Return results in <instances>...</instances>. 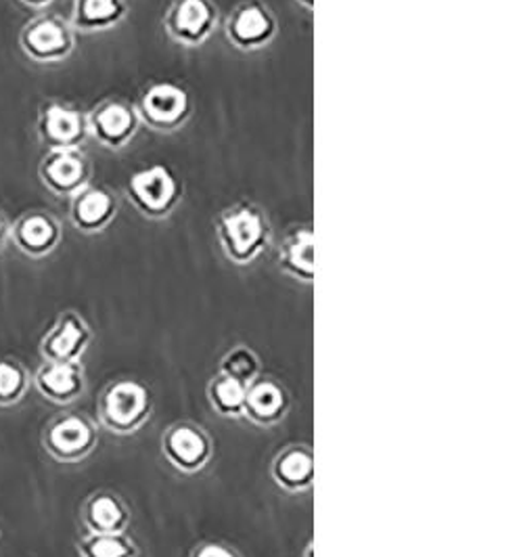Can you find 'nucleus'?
Segmentation results:
<instances>
[{"label": "nucleus", "instance_id": "obj_1", "mask_svg": "<svg viewBox=\"0 0 523 557\" xmlns=\"http://www.w3.org/2000/svg\"><path fill=\"white\" fill-rule=\"evenodd\" d=\"M214 231L224 258L237 267L256 262L273 244V223L251 199L226 206L216 216Z\"/></svg>", "mask_w": 523, "mask_h": 557}, {"label": "nucleus", "instance_id": "obj_2", "mask_svg": "<svg viewBox=\"0 0 523 557\" xmlns=\"http://www.w3.org/2000/svg\"><path fill=\"white\" fill-rule=\"evenodd\" d=\"M124 194L147 221H165L180 206L185 183L167 164H147L128 176Z\"/></svg>", "mask_w": 523, "mask_h": 557}, {"label": "nucleus", "instance_id": "obj_3", "mask_svg": "<svg viewBox=\"0 0 523 557\" xmlns=\"http://www.w3.org/2000/svg\"><path fill=\"white\" fill-rule=\"evenodd\" d=\"M97 411L105 430L117 436H128L138 432L153 416V394L138 380L120 377L101 391Z\"/></svg>", "mask_w": 523, "mask_h": 557}, {"label": "nucleus", "instance_id": "obj_4", "mask_svg": "<svg viewBox=\"0 0 523 557\" xmlns=\"http://www.w3.org/2000/svg\"><path fill=\"white\" fill-rule=\"evenodd\" d=\"M194 110L191 92L174 81H153L138 95L137 112L140 122L162 135H172L185 128Z\"/></svg>", "mask_w": 523, "mask_h": 557}, {"label": "nucleus", "instance_id": "obj_5", "mask_svg": "<svg viewBox=\"0 0 523 557\" xmlns=\"http://www.w3.org/2000/svg\"><path fill=\"white\" fill-rule=\"evenodd\" d=\"M278 36V20L266 0H241L224 20L226 42L241 53L269 49Z\"/></svg>", "mask_w": 523, "mask_h": 557}, {"label": "nucleus", "instance_id": "obj_6", "mask_svg": "<svg viewBox=\"0 0 523 557\" xmlns=\"http://www.w3.org/2000/svg\"><path fill=\"white\" fill-rule=\"evenodd\" d=\"M97 445V423L78 411H63L42 428V448L59 463H80Z\"/></svg>", "mask_w": 523, "mask_h": 557}, {"label": "nucleus", "instance_id": "obj_7", "mask_svg": "<svg viewBox=\"0 0 523 557\" xmlns=\"http://www.w3.org/2000/svg\"><path fill=\"white\" fill-rule=\"evenodd\" d=\"M162 455L180 474H199L214 457V441L195 421H174L162 434Z\"/></svg>", "mask_w": 523, "mask_h": 557}, {"label": "nucleus", "instance_id": "obj_8", "mask_svg": "<svg viewBox=\"0 0 523 557\" xmlns=\"http://www.w3.org/2000/svg\"><path fill=\"white\" fill-rule=\"evenodd\" d=\"M219 17L214 0H172L164 15L165 34L180 47L197 49L212 38Z\"/></svg>", "mask_w": 523, "mask_h": 557}, {"label": "nucleus", "instance_id": "obj_9", "mask_svg": "<svg viewBox=\"0 0 523 557\" xmlns=\"http://www.w3.org/2000/svg\"><path fill=\"white\" fill-rule=\"evenodd\" d=\"M86 117L88 135L111 151H120L130 145L140 128L137 106L122 97L103 99Z\"/></svg>", "mask_w": 523, "mask_h": 557}, {"label": "nucleus", "instance_id": "obj_10", "mask_svg": "<svg viewBox=\"0 0 523 557\" xmlns=\"http://www.w3.org/2000/svg\"><path fill=\"white\" fill-rule=\"evenodd\" d=\"M22 47L36 63H59L74 53L76 34L59 15H38L22 32Z\"/></svg>", "mask_w": 523, "mask_h": 557}, {"label": "nucleus", "instance_id": "obj_11", "mask_svg": "<svg viewBox=\"0 0 523 557\" xmlns=\"http://www.w3.org/2000/svg\"><path fill=\"white\" fill-rule=\"evenodd\" d=\"M92 344V330L80 312L63 310L40 339L45 361H80Z\"/></svg>", "mask_w": 523, "mask_h": 557}, {"label": "nucleus", "instance_id": "obj_12", "mask_svg": "<svg viewBox=\"0 0 523 557\" xmlns=\"http://www.w3.org/2000/svg\"><path fill=\"white\" fill-rule=\"evenodd\" d=\"M92 166L83 149H47L40 178L55 196L72 197L90 183Z\"/></svg>", "mask_w": 523, "mask_h": 557}, {"label": "nucleus", "instance_id": "obj_13", "mask_svg": "<svg viewBox=\"0 0 523 557\" xmlns=\"http://www.w3.org/2000/svg\"><path fill=\"white\" fill-rule=\"evenodd\" d=\"M38 135L47 149H80L88 139V117L67 103L51 101L40 112Z\"/></svg>", "mask_w": 523, "mask_h": 557}, {"label": "nucleus", "instance_id": "obj_14", "mask_svg": "<svg viewBox=\"0 0 523 557\" xmlns=\"http://www.w3.org/2000/svg\"><path fill=\"white\" fill-rule=\"evenodd\" d=\"M291 411V394L273 375H258L248 384L244 418L258 428H275Z\"/></svg>", "mask_w": 523, "mask_h": 557}, {"label": "nucleus", "instance_id": "obj_15", "mask_svg": "<svg viewBox=\"0 0 523 557\" xmlns=\"http://www.w3.org/2000/svg\"><path fill=\"white\" fill-rule=\"evenodd\" d=\"M120 212V199L101 185H86L78 194L72 196L70 221L84 233L97 235L110 226Z\"/></svg>", "mask_w": 523, "mask_h": 557}, {"label": "nucleus", "instance_id": "obj_16", "mask_svg": "<svg viewBox=\"0 0 523 557\" xmlns=\"http://www.w3.org/2000/svg\"><path fill=\"white\" fill-rule=\"evenodd\" d=\"M40 396L55 405H72L86 391V375L80 361H45L32 375Z\"/></svg>", "mask_w": 523, "mask_h": 557}, {"label": "nucleus", "instance_id": "obj_17", "mask_svg": "<svg viewBox=\"0 0 523 557\" xmlns=\"http://www.w3.org/2000/svg\"><path fill=\"white\" fill-rule=\"evenodd\" d=\"M276 264L287 277L303 285L314 281V226L310 223L291 224L276 250Z\"/></svg>", "mask_w": 523, "mask_h": 557}, {"label": "nucleus", "instance_id": "obj_18", "mask_svg": "<svg viewBox=\"0 0 523 557\" xmlns=\"http://www.w3.org/2000/svg\"><path fill=\"white\" fill-rule=\"evenodd\" d=\"M276 486L289 495H306L314 486V450L303 443L281 448L271 463Z\"/></svg>", "mask_w": 523, "mask_h": 557}, {"label": "nucleus", "instance_id": "obj_19", "mask_svg": "<svg viewBox=\"0 0 523 557\" xmlns=\"http://www.w3.org/2000/svg\"><path fill=\"white\" fill-rule=\"evenodd\" d=\"M15 248L29 258H45L61 244V224L47 212L24 214L9 231Z\"/></svg>", "mask_w": 523, "mask_h": 557}, {"label": "nucleus", "instance_id": "obj_20", "mask_svg": "<svg viewBox=\"0 0 523 557\" xmlns=\"http://www.w3.org/2000/svg\"><path fill=\"white\" fill-rule=\"evenodd\" d=\"M80 518L88 532L117 534L130 529L133 511L128 503L124 502L117 493H113L110 488H101V491H95L84 502Z\"/></svg>", "mask_w": 523, "mask_h": 557}, {"label": "nucleus", "instance_id": "obj_21", "mask_svg": "<svg viewBox=\"0 0 523 557\" xmlns=\"http://www.w3.org/2000/svg\"><path fill=\"white\" fill-rule=\"evenodd\" d=\"M126 15V0H74L72 24L84 34H97L117 28Z\"/></svg>", "mask_w": 523, "mask_h": 557}, {"label": "nucleus", "instance_id": "obj_22", "mask_svg": "<svg viewBox=\"0 0 523 557\" xmlns=\"http://www.w3.org/2000/svg\"><path fill=\"white\" fill-rule=\"evenodd\" d=\"M208 400L212 409L222 416V418L237 419L244 418V407H246V394H248V384L228 377L224 373H216L208 382Z\"/></svg>", "mask_w": 523, "mask_h": 557}, {"label": "nucleus", "instance_id": "obj_23", "mask_svg": "<svg viewBox=\"0 0 523 557\" xmlns=\"http://www.w3.org/2000/svg\"><path fill=\"white\" fill-rule=\"evenodd\" d=\"M80 557H138L137 541L126 532H88L78 543Z\"/></svg>", "mask_w": 523, "mask_h": 557}, {"label": "nucleus", "instance_id": "obj_24", "mask_svg": "<svg viewBox=\"0 0 523 557\" xmlns=\"http://www.w3.org/2000/svg\"><path fill=\"white\" fill-rule=\"evenodd\" d=\"M32 375L28 369L13 359V357H0V409L17 407L29 391Z\"/></svg>", "mask_w": 523, "mask_h": 557}, {"label": "nucleus", "instance_id": "obj_25", "mask_svg": "<svg viewBox=\"0 0 523 557\" xmlns=\"http://www.w3.org/2000/svg\"><path fill=\"white\" fill-rule=\"evenodd\" d=\"M219 373L235 377L244 384H251L258 375H262V361L256 355V350L239 344L224 352V357L219 362Z\"/></svg>", "mask_w": 523, "mask_h": 557}, {"label": "nucleus", "instance_id": "obj_26", "mask_svg": "<svg viewBox=\"0 0 523 557\" xmlns=\"http://www.w3.org/2000/svg\"><path fill=\"white\" fill-rule=\"evenodd\" d=\"M189 557H244L235 547L222 541H201L197 543Z\"/></svg>", "mask_w": 523, "mask_h": 557}, {"label": "nucleus", "instance_id": "obj_27", "mask_svg": "<svg viewBox=\"0 0 523 557\" xmlns=\"http://www.w3.org/2000/svg\"><path fill=\"white\" fill-rule=\"evenodd\" d=\"M7 239H9V226H7L2 214H0V250H2V246H4Z\"/></svg>", "mask_w": 523, "mask_h": 557}, {"label": "nucleus", "instance_id": "obj_28", "mask_svg": "<svg viewBox=\"0 0 523 557\" xmlns=\"http://www.w3.org/2000/svg\"><path fill=\"white\" fill-rule=\"evenodd\" d=\"M24 4H28V7H34V9H40V7H47L49 2H53V0H22Z\"/></svg>", "mask_w": 523, "mask_h": 557}, {"label": "nucleus", "instance_id": "obj_29", "mask_svg": "<svg viewBox=\"0 0 523 557\" xmlns=\"http://www.w3.org/2000/svg\"><path fill=\"white\" fill-rule=\"evenodd\" d=\"M300 7H302L303 11H314V0H296Z\"/></svg>", "mask_w": 523, "mask_h": 557}, {"label": "nucleus", "instance_id": "obj_30", "mask_svg": "<svg viewBox=\"0 0 523 557\" xmlns=\"http://www.w3.org/2000/svg\"><path fill=\"white\" fill-rule=\"evenodd\" d=\"M312 552H314V543H308V547H306V554H303V557H312Z\"/></svg>", "mask_w": 523, "mask_h": 557}]
</instances>
